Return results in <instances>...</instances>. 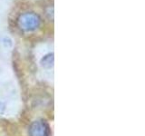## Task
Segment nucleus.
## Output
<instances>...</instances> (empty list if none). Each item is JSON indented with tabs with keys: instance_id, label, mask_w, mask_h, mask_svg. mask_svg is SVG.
Instances as JSON below:
<instances>
[{
	"instance_id": "nucleus-2",
	"label": "nucleus",
	"mask_w": 145,
	"mask_h": 136,
	"mask_svg": "<svg viewBox=\"0 0 145 136\" xmlns=\"http://www.w3.org/2000/svg\"><path fill=\"white\" fill-rule=\"evenodd\" d=\"M30 136H48L49 127L44 121H35L29 127Z\"/></svg>"
},
{
	"instance_id": "nucleus-1",
	"label": "nucleus",
	"mask_w": 145,
	"mask_h": 136,
	"mask_svg": "<svg viewBox=\"0 0 145 136\" xmlns=\"http://www.w3.org/2000/svg\"><path fill=\"white\" fill-rule=\"evenodd\" d=\"M41 19L35 13L27 12L22 15L18 18V26L24 31L35 30L40 26Z\"/></svg>"
},
{
	"instance_id": "nucleus-3",
	"label": "nucleus",
	"mask_w": 145,
	"mask_h": 136,
	"mask_svg": "<svg viewBox=\"0 0 145 136\" xmlns=\"http://www.w3.org/2000/svg\"><path fill=\"white\" fill-rule=\"evenodd\" d=\"M54 63V54H50L45 56L43 59H42V65L45 68H50L51 66H53Z\"/></svg>"
}]
</instances>
